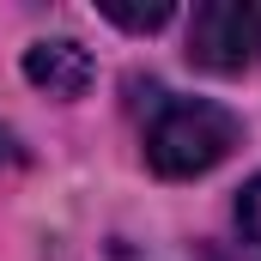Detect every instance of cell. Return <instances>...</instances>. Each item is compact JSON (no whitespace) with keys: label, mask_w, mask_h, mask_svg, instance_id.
Here are the masks:
<instances>
[{"label":"cell","mask_w":261,"mask_h":261,"mask_svg":"<svg viewBox=\"0 0 261 261\" xmlns=\"http://www.w3.org/2000/svg\"><path fill=\"white\" fill-rule=\"evenodd\" d=\"M237 116L225 103H206V97H158L152 103V122H146V164L170 182L182 176H206L213 164L231 158L237 146Z\"/></svg>","instance_id":"1"},{"label":"cell","mask_w":261,"mask_h":261,"mask_svg":"<svg viewBox=\"0 0 261 261\" xmlns=\"http://www.w3.org/2000/svg\"><path fill=\"white\" fill-rule=\"evenodd\" d=\"M255 55V0H206L189 24V61L206 73H243Z\"/></svg>","instance_id":"2"},{"label":"cell","mask_w":261,"mask_h":261,"mask_svg":"<svg viewBox=\"0 0 261 261\" xmlns=\"http://www.w3.org/2000/svg\"><path fill=\"white\" fill-rule=\"evenodd\" d=\"M91 55L79 49V43H67V37H43V43H31L24 49V79L31 85H43L49 97H79L85 85H91Z\"/></svg>","instance_id":"3"},{"label":"cell","mask_w":261,"mask_h":261,"mask_svg":"<svg viewBox=\"0 0 261 261\" xmlns=\"http://www.w3.org/2000/svg\"><path fill=\"white\" fill-rule=\"evenodd\" d=\"M170 0H152V6H122V0H103V18L110 24H122V31H158V24H170Z\"/></svg>","instance_id":"4"},{"label":"cell","mask_w":261,"mask_h":261,"mask_svg":"<svg viewBox=\"0 0 261 261\" xmlns=\"http://www.w3.org/2000/svg\"><path fill=\"white\" fill-rule=\"evenodd\" d=\"M237 225H243V237L261 249V176L243 189V195H237Z\"/></svg>","instance_id":"5"},{"label":"cell","mask_w":261,"mask_h":261,"mask_svg":"<svg viewBox=\"0 0 261 261\" xmlns=\"http://www.w3.org/2000/svg\"><path fill=\"white\" fill-rule=\"evenodd\" d=\"M0 164H18V140H12L6 128H0Z\"/></svg>","instance_id":"6"},{"label":"cell","mask_w":261,"mask_h":261,"mask_svg":"<svg viewBox=\"0 0 261 261\" xmlns=\"http://www.w3.org/2000/svg\"><path fill=\"white\" fill-rule=\"evenodd\" d=\"M255 49H261V6H255Z\"/></svg>","instance_id":"7"}]
</instances>
